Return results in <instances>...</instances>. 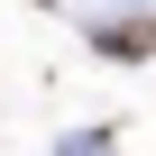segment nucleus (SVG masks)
<instances>
[{
    "label": "nucleus",
    "mask_w": 156,
    "mask_h": 156,
    "mask_svg": "<svg viewBox=\"0 0 156 156\" xmlns=\"http://www.w3.org/2000/svg\"><path fill=\"white\" fill-rule=\"evenodd\" d=\"M92 46H101L110 64H147V55H156V28H147V19H110Z\"/></svg>",
    "instance_id": "obj_1"
}]
</instances>
